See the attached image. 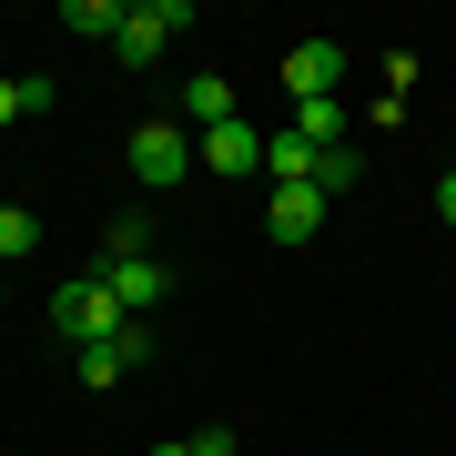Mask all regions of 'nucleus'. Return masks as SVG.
Returning a JSON list of instances; mask_svg holds the SVG:
<instances>
[{
    "mask_svg": "<svg viewBox=\"0 0 456 456\" xmlns=\"http://www.w3.org/2000/svg\"><path fill=\"white\" fill-rule=\"evenodd\" d=\"M436 224H456V173H446V183H436Z\"/></svg>",
    "mask_w": 456,
    "mask_h": 456,
    "instance_id": "obj_17",
    "label": "nucleus"
},
{
    "mask_svg": "<svg viewBox=\"0 0 456 456\" xmlns=\"http://www.w3.org/2000/svg\"><path fill=\"white\" fill-rule=\"evenodd\" d=\"M132 325V314L112 305V284H102V274H71L61 294H51V335H61V345H112Z\"/></svg>",
    "mask_w": 456,
    "mask_h": 456,
    "instance_id": "obj_1",
    "label": "nucleus"
},
{
    "mask_svg": "<svg viewBox=\"0 0 456 456\" xmlns=\"http://www.w3.org/2000/svg\"><path fill=\"white\" fill-rule=\"evenodd\" d=\"M173 31H193V0H142V11H122L112 51H122L132 71H142V61H163V41H173Z\"/></svg>",
    "mask_w": 456,
    "mask_h": 456,
    "instance_id": "obj_2",
    "label": "nucleus"
},
{
    "mask_svg": "<svg viewBox=\"0 0 456 456\" xmlns=\"http://www.w3.org/2000/svg\"><path fill=\"white\" fill-rule=\"evenodd\" d=\"M31 244H41V224H31V213H20V203H0V264H20Z\"/></svg>",
    "mask_w": 456,
    "mask_h": 456,
    "instance_id": "obj_13",
    "label": "nucleus"
},
{
    "mask_svg": "<svg viewBox=\"0 0 456 456\" xmlns=\"http://www.w3.org/2000/svg\"><path fill=\"white\" fill-rule=\"evenodd\" d=\"M61 31H102L112 41L122 31V0H61Z\"/></svg>",
    "mask_w": 456,
    "mask_h": 456,
    "instance_id": "obj_12",
    "label": "nucleus"
},
{
    "mask_svg": "<svg viewBox=\"0 0 456 456\" xmlns=\"http://www.w3.org/2000/svg\"><path fill=\"white\" fill-rule=\"evenodd\" d=\"M345 82V41H294L284 51V102H335Z\"/></svg>",
    "mask_w": 456,
    "mask_h": 456,
    "instance_id": "obj_5",
    "label": "nucleus"
},
{
    "mask_svg": "<svg viewBox=\"0 0 456 456\" xmlns=\"http://www.w3.org/2000/svg\"><path fill=\"white\" fill-rule=\"evenodd\" d=\"M183 112H193V132L233 122V82H224V71H193V82H183Z\"/></svg>",
    "mask_w": 456,
    "mask_h": 456,
    "instance_id": "obj_10",
    "label": "nucleus"
},
{
    "mask_svg": "<svg viewBox=\"0 0 456 456\" xmlns=\"http://www.w3.org/2000/svg\"><path fill=\"white\" fill-rule=\"evenodd\" d=\"M142 355H152V335H142V325H122L112 345H82V386H122Z\"/></svg>",
    "mask_w": 456,
    "mask_h": 456,
    "instance_id": "obj_8",
    "label": "nucleus"
},
{
    "mask_svg": "<svg viewBox=\"0 0 456 456\" xmlns=\"http://www.w3.org/2000/svg\"><path fill=\"white\" fill-rule=\"evenodd\" d=\"M264 173H274V183H314V142H305V132H264Z\"/></svg>",
    "mask_w": 456,
    "mask_h": 456,
    "instance_id": "obj_9",
    "label": "nucleus"
},
{
    "mask_svg": "<svg viewBox=\"0 0 456 456\" xmlns=\"http://www.w3.org/2000/svg\"><path fill=\"white\" fill-rule=\"evenodd\" d=\"M193 163H203V173H224V183H244V173H264V132L233 112V122H213L203 142H193Z\"/></svg>",
    "mask_w": 456,
    "mask_h": 456,
    "instance_id": "obj_4",
    "label": "nucleus"
},
{
    "mask_svg": "<svg viewBox=\"0 0 456 456\" xmlns=\"http://www.w3.org/2000/svg\"><path fill=\"white\" fill-rule=\"evenodd\" d=\"M20 112H31V102H20V82H0V132H11Z\"/></svg>",
    "mask_w": 456,
    "mask_h": 456,
    "instance_id": "obj_16",
    "label": "nucleus"
},
{
    "mask_svg": "<svg viewBox=\"0 0 456 456\" xmlns=\"http://www.w3.org/2000/svg\"><path fill=\"white\" fill-rule=\"evenodd\" d=\"M345 122H355L345 102H294V132H305L314 152H335V142H345Z\"/></svg>",
    "mask_w": 456,
    "mask_h": 456,
    "instance_id": "obj_11",
    "label": "nucleus"
},
{
    "mask_svg": "<svg viewBox=\"0 0 456 456\" xmlns=\"http://www.w3.org/2000/svg\"><path fill=\"white\" fill-rule=\"evenodd\" d=\"M102 284H112V305L132 314V325H142V314L163 305V284H173V274H163L152 254H132V264H102Z\"/></svg>",
    "mask_w": 456,
    "mask_h": 456,
    "instance_id": "obj_7",
    "label": "nucleus"
},
{
    "mask_svg": "<svg viewBox=\"0 0 456 456\" xmlns=\"http://www.w3.org/2000/svg\"><path fill=\"white\" fill-rule=\"evenodd\" d=\"M152 456H193V436H163V446H152Z\"/></svg>",
    "mask_w": 456,
    "mask_h": 456,
    "instance_id": "obj_18",
    "label": "nucleus"
},
{
    "mask_svg": "<svg viewBox=\"0 0 456 456\" xmlns=\"http://www.w3.org/2000/svg\"><path fill=\"white\" fill-rule=\"evenodd\" d=\"M233 446H244L233 426H203V436H193V456H233Z\"/></svg>",
    "mask_w": 456,
    "mask_h": 456,
    "instance_id": "obj_15",
    "label": "nucleus"
},
{
    "mask_svg": "<svg viewBox=\"0 0 456 456\" xmlns=\"http://www.w3.org/2000/svg\"><path fill=\"white\" fill-rule=\"evenodd\" d=\"M183 173H193V142H183V122H132V183L173 193Z\"/></svg>",
    "mask_w": 456,
    "mask_h": 456,
    "instance_id": "obj_3",
    "label": "nucleus"
},
{
    "mask_svg": "<svg viewBox=\"0 0 456 456\" xmlns=\"http://www.w3.org/2000/svg\"><path fill=\"white\" fill-rule=\"evenodd\" d=\"M0 294H11V274H0Z\"/></svg>",
    "mask_w": 456,
    "mask_h": 456,
    "instance_id": "obj_19",
    "label": "nucleus"
},
{
    "mask_svg": "<svg viewBox=\"0 0 456 456\" xmlns=\"http://www.w3.org/2000/svg\"><path fill=\"white\" fill-rule=\"evenodd\" d=\"M264 233H274V244H314V233H325V193H314V183H274Z\"/></svg>",
    "mask_w": 456,
    "mask_h": 456,
    "instance_id": "obj_6",
    "label": "nucleus"
},
{
    "mask_svg": "<svg viewBox=\"0 0 456 456\" xmlns=\"http://www.w3.org/2000/svg\"><path fill=\"white\" fill-rule=\"evenodd\" d=\"M355 173H365V163H355V152H345V142H335V152H314V193H345V183H355Z\"/></svg>",
    "mask_w": 456,
    "mask_h": 456,
    "instance_id": "obj_14",
    "label": "nucleus"
}]
</instances>
